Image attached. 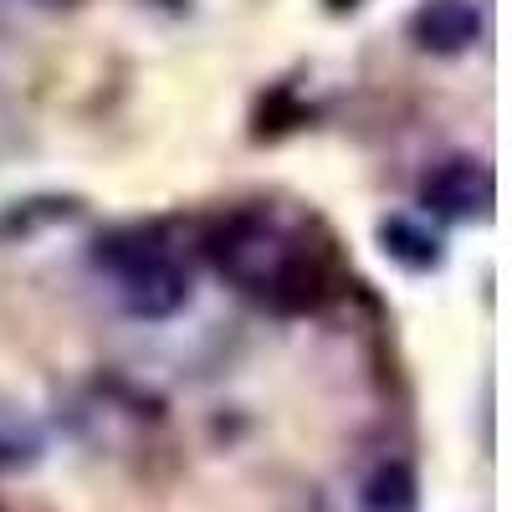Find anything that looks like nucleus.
<instances>
[{"label":"nucleus","mask_w":512,"mask_h":512,"mask_svg":"<svg viewBox=\"0 0 512 512\" xmlns=\"http://www.w3.org/2000/svg\"><path fill=\"white\" fill-rule=\"evenodd\" d=\"M420 205L431 210L436 221H451V226L487 221L492 205H497V175H492V164L477 159V154H446L441 164L425 169Z\"/></svg>","instance_id":"nucleus-3"},{"label":"nucleus","mask_w":512,"mask_h":512,"mask_svg":"<svg viewBox=\"0 0 512 512\" xmlns=\"http://www.w3.org/2000/svg\"><path fill=\"white\" fill-rule=\"evenodd\" d=\"M410 41L431 57H461L482 41V6L477 0H420L405 21Z\"/></svg>","instance_id":"nucleus-4"},{"label":"nucleus","mask_w":512,"mask_h":512,"mask_svg":"<svg viewBox=\"0 0 512 512\" xmlns=\"http://www.w3.org/2000/svg\"><path fill=\"white\" fill-rule=\"evenodd\" d=\"M98 262H108L118 272L123 308L134 318H144V323H164V318H175L190 303V272L175 262V251H169L154 231H144V226L108 236L103 251H98Z\"/></svg>","instance_id":"nucleus-2"},{"label":"nucleus","mask_w":512,"mask_h":512,"mask_svg":"<svg viewBox=\"0 0 512 512\" xmlns=\"http://www.w3.org/2000/svg\"><path fill=\"white\" fill-rule=\"evenodd\" d=\"M364 512H415V472L405 461H390L364 482Z\"/></svg>","instance_id":"nucleus-6"},{"label":"nucleus","mask_w":512,"mask_h":512,"mask_svg":"<svg viewBox=\"0 0 512 512\" xmlns=\"http://www.w3.org/2000/svg\"><path fill=\"white\" fill-rule=\"evenodd\" d=\"M328 6H338V11H344V6H354V0H328Z\"/></svg>","instance_id":"nucleus-9"},{"label":"nucleus","mask_w":512,"mask_h":512,"mask_svg":"<svg viewBox=\"0 0 512 512\" xmlns=\"http://www.w3.org/2000/svg\"><path fill=\"white\" fill-rule=\"evenodd\" d=\"M26 6H41V11H67V6H77V0H26Z\"/></svg>","instance_id":"nucleus-8"},{"label":"nucleus","mask_w":512,"mask_h":512,"mask_svg":"<svg viewBox=\"0 0 512 512\" xmlns=\"http://www.w3.org/2000/svg\"><path fill=\"white\" fill-rule=\"evenodd\" d=\"M205 256L231 287L277 313H318L333 297L328 251L282 231L267 210H231L205 231Z\"/></svg>","instance_id":"nucleus-1"},{"label":"nucleus","mask_w":512,"mask_h":512,"mask_svg":"<svg viewBox=\"0 0 512 512\" xmlns=\"http://www.w3.org/2000/svg\"><path fill=\"white\" fill-rule=\"evenodd\" d=\"M379 251L390 256V262H400L405 272H431V267H441V256H446L441 236L425 221H415V216H384L379 221Z\"/></svg>","instance_id":"nucleus-5"},{"label":"nucleus","mask_w":512,"mask_h":512,"mask_svg":"<svg viewBox=\"0 0 512 512\" xmlns=\"http://www.w3.org/2000/svg\"><path fill=\"white\" fill-rule=\"evenodd\" d=\"M36 436L26 431V425H21V431H16V425H0V466H6V472H11V466H26V461H36Z\"/></svg>","instance_id":"nucleus-7"}]
</instances>
